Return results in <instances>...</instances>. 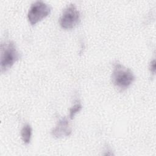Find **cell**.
Instances as JSON below:
<instances>
[{"label":"cell","instance_id":"7a4b0ae2","mask_svg":"<svg viewBox=\"0 0 156 156\" xmlns=\"http://www.w3.org/2000/svg\"><path fill=\"white\" fill-rule=\"evenodd\" d=\"M20 53L15 43L12 41L2 43L1 44L0 67L2 73L5 72L20 58Z\"/></svg>","mask_w":156,"mask_h":156},{"label":"cell","instance_id":"6da1fadb","mask_svg":"<svg viewBox=\"0 0 156 156\" xmlns=\"http://www.w3.org/2000/svg\"><path fill=\"white\" fill-rule=\"evenodd\" d=\"M133 72L119 62L114 64L112 74V81L118 88L124 90L127 88L135 80Z\"/></svg>","mask_w":156,"mask_h":156},{"label":"cell","instance_id":"5b68a950","mask_svg":"<svg viewBox=\"0 0 156 156\" xmlns=\"http://www.w3.org/2000/svg\"><path fill=\"white\" fill-rule=\"evenodd\" d=\"M72 132L69 121L66 117L60 119L56 126L52 130V135L56 138H62L65 136H68Z\"/></svg>","mask_w":156,"mask_h":156},{"label":"cell","instance_id":"3957f363","mask_svg":"<svg viewBox=\"0 0 156 156\" xmlns=\"http://www.w3.org/2000/svg\"><path fill=\"white\" fill-rule=\"evenodd\" d=\"M51 12V7L49 5L41 1H38L33 3L27 13V19L32 25H35L48 16Z\"/></svg>","mask_w":156,"mask_h":156},{"label":"cell","instance_id":"52a82bcc","mask_svg":"<svg viewBox=\"0 0 156 156\" xmlns=\"http://www.w3.org/2000/svg\"><path fill=\"white\" fill-rule=\"evenodd\" d=\"M81 109H82V105L80 102L75 104L69 109V118L70 119H73L75 115L77 113L79 112Z\"/></svg>","mask_w":156,"mask_h":156},{"label":"cell","instance_id":"8992f818","mask_svg":"<svg viewBox=\"0 0 156 156\" xmlns=\"http://www.w3.org/2000/svg\"><path fill=\"white\" fill-rule=\"evenodd\" d=\"M32 127L28 124H26L21 130V136L23 141L25 144H29L30 141L32 136Z\"/></svg>","mask_w":156,"mask_h":156},{"label":"cell","instance_id":"277c9868","mask_svg":"<svg viewBox=\"0 0 156 156\" xmlns=\"http://www.w3.org/2000/svg\"><path fill=\"white\" fill-rule=\"evenodd\" d=\"M80 21V12L73 4H70L65 9L60 18V24L65 29L74 28Z\"/></svg>","mask_w":156,"mask_h":156},{"label":"cell","instance_id":"ba28073f","mask_svg":"<svg viewBox=\"0 0 156 156\" xmlns=\"http://www.w3.org/2000/svg\"><path fill=\"white\" fill-rule=\"evenodd\" d=\"M149 69L151 71V72H152L153 74L155 73V60H153L149 65Z\"/></svg>","mask_w":156,"mask_h":156}]
</instances>
